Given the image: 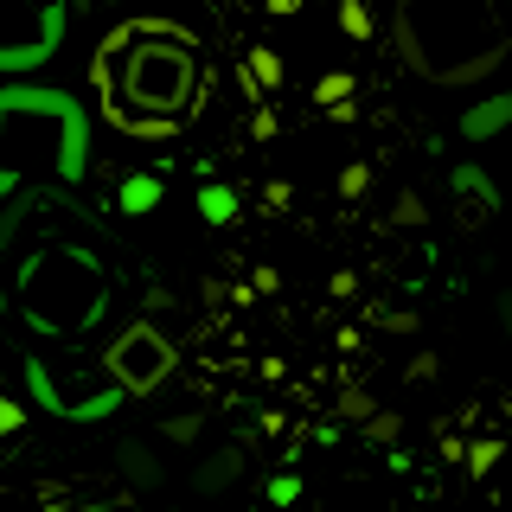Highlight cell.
I'll return each instance as SVG.
<instances>
[{"label": "cell", "instance_id": "6da1fadb", "mask_svg": "<svg viewBox=\"0 0 512 512\" xmlns=\"http://www.w3.org/2000/svg\"><path fill=\"white\" fill-rule=\"evenodd\" d=\"M90 180V109L58 84H0V199Z\"/></svg>", "mask_w": 512, "mask_h": 512}, {"label": "cell", "instance_id": "7a4b0ae2", "mask_svg": "<svg viewBox=\"0 0 512 512\" xmlns=\"http://www.w3.org/2000/svg\"><path fill=\"white\" fill-rule=\"evenodd\" d=\"M391 52L423 84H487L512 52L500 0H397L391 7Z\"/></svg>", "mask_w": 512, "mask_h": 512}, {"label": "cell", "instance_id": "3957f363", "mask_svg": "<svg viewBox=\"0 0 512 512\" xmlns=\"http://www.w3.org/2000/svg\"><path fill=\"white\" fill-rule=\"evenodd\" d=\"M205 90H212V71L199 64V39L186 26L141 20V32L109 58V96H96V103H103L109 122L148 116V122H167L180 135Z\"/></svg>", "mask_w": 512, "mask_h": 512}, {"label": "cell", "instance_id": "277c9868", "mask_svg": "<svg viewBox=\"0 0 512 512\" xmlns=\"http://www.w3.org/2000/svg\"><path fill=\"white\" fill-rule=\"evenodd\" d=\"M13 301H20V314L39 333H52V340H84V333L103 327V314H109V276H103V263H96L90 250L45 244V250H32L20 263Z\"/></svg>", "mask_w": 512, "mask_h": 512}, {"label": "cell", "instance_id": "5b68a950", "mask_svg": "<svg viewBox=\"0 0 512 512\" xmlns=\"http://www.w3.org/2000/svg\"><path fill=\"white\" fill-rule=\"evenodd\" d=\"M173 372H180V346H173V333L154 327L148 314L109 333V346H103V378L122 384V397H154Z\"/></svg>", "mask_w": 512, "mask_h": 512}, {"label": "cell", "instance_id": "8992f818", "mask_svg": "<svg viewBox=\"0 0 512 512\" xmlns=\"http://www.w3.org/2000/svg\"><path fill=\"white\" fill-rule=\"evenodd\" d=\"M71 7L64 0H0V77H32L58 58Z\"/></svg>", "mask_w": 512, "mask_h": 512}, {"label": "cell", "instance_id": "52a82bcc", "mask_svg": "<svg viewBox=\"0 0 512 512\" xmlns=\"http://www.w3.org/2000/svg\"><path fill=\"white\" fill-rule=\"evenodd\" d=\"M448 192H455V218H461V231H480L493 212H500V186L487 180V167H474V160H461L455 173H448Z\"/></svg>", "mask_w": 512, "mask_h": 512}, {"label": "cell", "instance_id": "ba28073f", "mask_svg": "<svg viewBox=\"0 0 512 512\" xmlns=\"http://www.w3.org/2000/svg\"><path fill=\"white\" fill-rule=\"evenodd\" d=\"M512 128V96H487V103H474V109H461V141H500Z\"/></svg>", "mask_w": 512, "mask_h": 512}, {"label": "cell", "instance_id": "9c48e42d", "mask_svg": "<svg viewBox=\"0 0 512 512\" xmlns=\"http://www.w3.org/2000/svg\"><path fill=\"white\" fill-rule=\"evenodd\" d=\"M237 474H244V455H237V448H218V455L192 474V487H199V493H224V487H237Z\"/></svg>", "mask_w": 512, "mask_h": 512}, {"label": "cell", "instance_id": "30bf717a", "mask_svg": "<svg viewBox=\"0 0 512 512\" xmlns=\"http://www.w3.org/2000/svg\"><path fill=\"white\" fill-rule=\"evenodd\" d=\"M116 461H122V474H128V487H160V461H154V448L148 442H122L116 448Z\"/></svg>", "mask_w": 512, "mask_h": 512}, {"label": "cell", "instance_id": "8fae6325", "mask_svg": "<svg viewBox=\"0 0 512 512\" xmlns=\"http://www.w3.org/2000/svg\"><path fill=\"white\" fill-rule=\"evenodd\" d=\"M160 192H167V186H160L154 173H128V180L116 186V199H122V212H154Z\"/></svg>", "mask_w": 512, "mask_h": 512}, {"label": "cell", "instance_id": "7c38bea8", "mask_svg": "<svg viewBox=\"0 0 512 512\" xmlns=\"http://www.w3.org/2000/svg\"><path fill=\"white\" fill-rule=\"evenodd\" d=\"M244 71H250V84H256V90H263V96H276V90L288 84V71H282V58H276V52H269V45H256V52L244 58Z\"/></svg>", "mask_w": 512, "mask_h": 512}, {"label": "cell", "instance_id": "4fadbf2b", "mask_svg": "<svg viewBox=\"0 0 512 512\" xmlns=\"http://www.w3.org/2000/svg\"><path fill=\"white\" fill-rule=\"evenodd\" d=\"M205 423H212V410H180V416H167V423H160V442L192 448V442L205 436Z\"/></svg>", "mask_w": 512, "mask_h": 512}, {"label": "cell", "instance_id": "5bb4252c", "mask_svg": "<svg viewBox=\"0 0 512 512\" xmlns=\"http://www.w3.org/2000/svg\"><path fill=\"white\" fill-rule=\"evenodd\" d=\"M359 436L372 442V448H397V442H404V416L378 404V410H372V416H365V423H359Z\"/></svg>", "mask_w": 512, "mask_h": 512}, {"label": "cell", "instance_id": "9a60e30c", "mask_svg": "<svg viewBox=\"0 0 512 512\" xmlns=\"http://www.w3.org/2000/svg\"><path fill=\"white\" fill-rule=\"evenodd\" d=\"M461 461H468V474H474V480H487V474H493V468H500V461H506V442H500V436L461 442Z\"/></svg>", "mask_w": 512, "mask_h": 512}, {"label": "cell", "instance_id": "2e32d148", "mask_svg": "<svg viewBox=\"0 0 512 512\" xmlns=\"http://www.w3.org/2000/svg\"><path fill=\"white\" fill-rule=\"evenodd\" d=\"M372 410H378V397H372V391H359V384L346 378V391L333 397V416H340V423H365Z\"/></svg>", "mask_w": 512, "mask_h": 512}, {"label": "cell", "instance_id": "e0dca14e", "mask_svg": "<svg viewBox=\"0 0 512 512\" xmlns=\"http://www.w3.org/2000/svg\"><path fill=\"white\" fill-rule=\"evenodd\" d=\"M199 212H205V224H231L237 218V192L231 186H199Z\"/></svg>", "mask_w": 512, "mask_h": 512}, {"label": "cell", "instance_id": "ac0fdd59", "mask_svg": "<svg viewBox=\"0 0 512 512\" xmlns=\"http://www.w3.org/2000/svg\"><path fill=\"white\" fill-rule=\"evenodd\" d=\"M141 314H148L154 327H167V320H180V295H173L167 282H154L148 295H141Z\"/></svg>", "mask_w": 512, "mask_h": 512}, {"label": "cell", "instance_id": "d6986e66", "mask_svg": "<svg viewBox=\"0 0 512 512\" xmlns=\"http://www.w3.org/2000/svg\"><path fill=\"white\" fill-rule=\"evenodd\" d=\"M346 96H359V77L352 71H320L314 77V103H346Z\"/></svg>", "mask_w": 512, "mask_h": 512}, {"label": "cell", "instance_id": "ffe728a7", "mask_svg": "<svg viewBox=\"0 0 512 512\" xmlns=\"http://www.w3.org/2000/svg\"><path fill=\"white\" fill-rule=\"evenodd\" d=\"M340 32H346V39H372V32H378V20H372V7H365V0H340Z\"/></svg>", "mask_w": 512, "mask_h": 512}, {"label": "cell", "instance_id": "44dd1931", "mask_svg": "<svg viewBox=\"0 0 512 512\" xmlns=\"http://www.w3.org/2000/svg\"><path fill=\"white\" fill-rule=\"evenodd\" d=\"M391 224H404V231H416V224H429V205H423V192H397V205H391Z\"/></svg>", "mask_w": 512, "mask_h": 512}, {"label": "cell", "instance_id": "7402d4cb", "mask_svg": "<svg viewBox=\"0 0 512 512\" xmlns=\"http://www.w3.org/2000/svg\"><path fill=\"white\" fill-rule=\"evenodd\" d=\"M250 135L256 141H276L282 135V116H276V103H269V96H263V103H250Z\"/></svg>", "mask_w": 512, "mask_h": 512}, {"label": "cell", "instance_id": "603a6c76", "mask_svg": "<svg viewBox=\"0 0 512 512\" xmlns=\"http://www.w3.org/2000/svg\"><path fill=\"white\" fill-rule=\"evenodd\" d=\"M365 192H372V167H365V160L340 167V199H365Z\"/></svg>", "mask_w": 512, "mask_h": 512}, {"label": "cell", "instance_id": "cb8c5ba5", "mask_svg": "<svg viewBox=\"0 0 512 512\" xmlns=\"http://www.w3.org/2000/svg\"><path fill=\"white\" fill-rule=\"evenodd\" d=\"M26 429V404L20 397H0V436H20Z\"/></svg>", "mask_w": 512, "mask_h": 512}, {"label": "cell", "instance_id": "d4e9b609", "mask_svg": "<svg viewBox=\"0 0 512 512\" xmlns=\"http://www.w3.org/2000/svg\"><path fill=\"white\" fill-rule=\"evenodd\" d=\"M327 295L333 301H352V295H359V269H333V276H327Z\"/></svg>", "mask_w": 512, "mask_h": 512}, {"label": "cell", "instance_id": "484cf974", "mask_svg": "<svg viewBox=\"0 0 512 512\" xmlns=\"http://www.w3.org/2000/svg\"><path fill=\"white\" fill-rule=\"evenodd\" d=\"M410 378L416 384H436L442 378V359H436V352H416V359H410Z\"/></svg>", "mask_w": 512, "mask_h": 512}, {"label": "cell", "instance_id": "4316f807", "mask_svg": "<svg viewBox=\"0 0 512 512\" xmlns=\"http://www.w3.org/2000/svg\"><path fill=\"white\" fill-rule=\"evenodd\" d=\"M295 493H301V480H295V474H276V480H269V506H288Z\"/></svg>", "mask_w": 512, "mask_h": 512}, {"label": "cell", "instance_id": "83f0119b", "mask_svg": "<svg viewBox=\"0 0 512 512\" xmlns=\"http://www.w3.org/2000/svg\"><path fill=\"white\" fill-rule=\"evenodd\" d=\"M288 199H295V186H288V180H269V186H263V205H269V212H282Z\"/></svg>", "mask_w": 512, "mask_h": 512}, {"label": "cell", "instance_id": "f1b7e54d", "mask_svg": "<svg viewBox=\"0 0 512 512\" xmlns=\"http://www.w3.org/2000/svg\"><path fill=\"white\" fill-rule=\"evenodd\" d=\"M493 480V512H512V474H487Z\"/></svg>", "mask_w": 512, "mask_h": 512}, {"label": "cell", "instance_id": "f546056e", "mask_svg": "<svg viewBox=\"0 0 512 512\" xmlns=\"http://www.w3.org/2000/svg\"><path fill=\"white\" fill-rule=\"evenodd\" d=\"M250 288H256V295H276V288H282V276H276V269H269V263H256V276H250Z\"/></svg>", "mask_w": 512, "mask_h": 512}, {"label": "cell", "instance_id": "4dcf8cb0", "mask_svg": "<svg viewBox=\"0 0 512 512\" xmlns=\"http://www.w3.org/2000/svg\"><path fill=\"white\" fill-rule=\"evenodd\" d=\"M333 346H340V352H359L365 333H359V327H340V333H333Z\"/></svg>", "mask_w": 512, "mask_h": 512}, {"label": "cell", "instance_id": "1f68e13d", "mask_svg": "<svg viewBox=\"0 0 512 512\" xmlns=\"http://www.w3.org/2000/svg\"><path fill=\"white\" fill-rule=\"evenodd\" d=\"M327 116H333V122H352V116H359V96H346V103H327Z\"/></svg>", "mask_w": 512, "mask_h": 512}, {"label": "cell", "instance_id": "d6a6232c", "mask_svg": "<svg viewBox=\"0 0 512 512\" xmlns=\"http://www.w3.org/2000/svg\"><path fill=\"white\" fill-rule=\"evenodd\" d=\"M263 436H288V416L282 410H263Z\"/></svg>", "mask_w": 512, "mask_h": 512}, {"label": "cell", "instance_id": "836d02e7", "mask_svg": "<svg viewBox=\"0 0 512 512\" xmlns=\"http://www.w3.org/2000/svg\"><path fill=\"white\" fill-rule=\"evenodd\" d=\"M384 327H391V333H416V308L410 314H384Z\"/></svg>", "mask_w": 512, "mask_h": 512}, {"label": "cell", "instance_id": "e575fe53", "mask_svg": "<svg viewBox=\"0 0 512 512\" xmlns=\"http://www.w3.org/2000/svg\"><path fill=\"white\" fill-rule=\"evenodd\" d=\"M500 333H506V340H512V288H506V295H500Z\"/></svg>", "mask_w": 512, "mask_h": 512}, {"label": "cell", "instance_id": "d590c367", "mask_svg": "<svg viewBox=\"0 0 512 512\" xmlns=\"http://www.w3.org/2000/svg\"><path fill=\"white\" fill-rule=\"evenodd\" d=\"M263 7H269V13H276V20H288V13H295V7H301V0H263Z\"/></svg>", "mask_w": 512, "mask_h": 512}, {"label": "cell", "instance_id": "8d00e7d4", "mask_svg": "<svg viewBox=\"0 0 512 512\" xmlns=\"http://www.w3.org/2000/svg\"><path fill=\"white\" fill-rule=\"evenodd\" d=\"M45 512H84V506H45Z\"/></svg>", "mask_w": 512, "mask_h": 512}, {"label": "cell", "instance_id": "74e56055", "mask_svg": "<svg viewBox=\"0 0 512 512\" xmlns=\"http://www.w3.org/2000/svg\"><path fill=\"white\" fill-rule=\"evenodd\" d=\"M64 7H71V13H77V7H90V0H64Z\"/></svg>", "mask_w": 512, "mask_h": 512}]
</instances>
